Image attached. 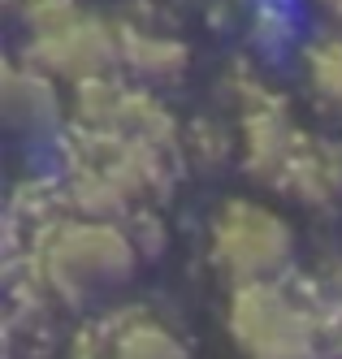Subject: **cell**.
I'll list each match as a JSON object with an SVG mask.
<instances>
[{
  "instance_id": "cell-1",
  "label": "cell",
  "mask_w": 342,
  "mask_h": 359,
  "mask_svg": "<svg viewBox=\"0 0 342 359\" xmlns=\"http://www.w3.org/2000/svg\"><path fill=\"white\" fill-rule=\"evenodd\" d=\"M139 247L121 221L52 217L31 243V281L65 307H87L126 286L139 269Z\"/></svg>"
},
{
  "instance_id": "cell-2",
  "label": "cell",
  "mask_w": 342,
  "mask_h": 359,
  "mask_svg": "<svg viewBox=\"0 0 342 359\" xmlns=\"http://www.w3.org/2000/svg\"><path fill=\"white\" fill-rule=\"evenodd\" d=\"M225 333L243 359H321L329 346L321 316L286 281L230 290Z\"/></svg>"
},
{
  "instance_id": "cell-3",
  "label": "cell",
  "mask_w": 342,
  "mask_h": 359,
  "mask_svg": "<svg viewBox=\"0 0 342 359\" xmlns=\"http://www.w3.org/2000/svg\"><path fill=\"white\" fill-rule=\"evenodd\" d=\"M208 255L230 290L286 281L295 264V229L260 199H225L208 225Z\"/></svg>"
},
{
  "instance_id": "cell-4",
  "label": "cell",
  "mask_w": 342,
  "mask_h": 359,
  "mask_svg": "<svg viewBox=\"0 0 342 359\" xmlns=\"http://www.w3.org/2000/svg\"><path fill=\"white\" fill-rule=\"evenodd\" d=\"M22 61H31L61 87H87L100 79H113L121 69V22L83 5L61 27L26 35Z\"/></svg>"
},
{
  "instance_id": "cell-5",
  "label": "cell",
  "mask_w": 342,
  "mask_h": 359,
  "mask_svg": "<svg viewBox=\"0 0 342 359\" xmlns=\"http://www.w3.org/2000/svg\"><path fill=\"white\" fill-rule=\"evenodd\" d=\"M0 104H5V121L26 139H48L61 135L70 117V100L61 95V83L48 79L31 61H9L5 65V87H0Z\"/></svg>"
},
{
  "instance_id": "cell-6",
  "label": "cell",
  "mask_w": 342,
  "mask_h": 359,
  "mask_svg": "<svg viewBox=\"0 0 342 359\" xmlns=\"http://www.w3.org/2000/svg\"><path fill=\"white\" fill-rule=\"evenodd\" d=\"M303 147H308V139L295 130V121L282 109L256 104L243 117V165H247V173L256 182L282 191L291 169H295V161L303 156Z\"/></svg>"
},
{
  "instance_id": "cell-7",
  "label": "cell",
  "mask_w": 342,
  "mask_h": 359,
  "mask_svg": "<svg viewBox=\"0 0 342 359\" xmlns=\"http://www.w3.org/2000/svg\"><path fill=\"white\" fill-rule=\"evenodd\" d=\"M191 69V48L169 31L121 22V74L135 87H173Z\"/></svg>"
},
{
  "instance_id": "cell-8",
  "label": "cell",
  "mask_w": 342,
  "mask_h": 359,
  "mask_svg": "<svg viewBox=\"0 0 342 359\" xmlns=\"http://www.w3.org/2000/svg\"><path fill=\"white\" fill-rule=\"evenodd\" d=\"M104 351H109V359H191L178 333L152 316H130L113 325Z\"/></svg>"
},
{
  "instance_id": "cell-9",
  "label": "cell",
  "mask_w": 342,
  "mask_h": 359,
  "mask_svg": "<svg viewBox=\"0 0 342 359\" xmlns=\"http://www.w3.org/2000/svg\"><path fill=\"white\" fill-rule=\"evenodd\" d=\"M303 74L312 95L325 109L342 113V35H317L312 43H303Z\"/></svg>"
},
{
  "instance_id": "cell-10",
  "label": "cell",
  "mask_w": 342,
  "mask_h": 359,
  "mask_svg": "<svg viewBox=\"0 0 342 359\" xmlns=\"http://www.w3.org/2000/svg\"><path fill=\"white\" fill-rule=\"evenodd\" d=\"M295 39V18L286 5H265L251 9V43L265 48V53H286Z\"/></svg>"
},
{
  "instance_id": "cell-11",
  "label": "cell",
  "mask_w": 342,
  "mask_h": 359,
  "mask_svg": "<svg viewBox=\"0 0 342 359\" xmlns=\"http://www.w3.org/2000/svg\"><path fill=\"white\" fill-rule=\"evenodd\" d=\"M247 9H265V5H286V0H243Z\"/></svg>"
},
{
  "instance_id": "cell-12",
  "label": "cell",
  "mask_w": 342,
  "mask_h": 359,
  "mask_svg": "<svg viewBox=\"0 0 342 359\" xmlns=\"http://www.w3.org/2000/svg\"><path fill=\"white\" fill-rule=\"evenodd\" d=\"M317 5H321V9H329V13H334V18H338V13H342V0H317Z\"/></svg>"
},
{
  "instance_id": "cell-13",
  "label": "cell",
  "mask_w": 342,
  "mask_h": 359,
  "mask_svg": "<svg viewBox=\"0 0 342 359\" xmlns=\"http://www.w3.org/2000/svg\"><path fill=\"white\" fill-rule=\"evenodd\" d=\"M187 5H213V0H187Z\"/></svg>"
},
{
  "instance_id": "cell-14",
  "label": "cell",
  "mask_w": 342,
  "mask_h": 359,
  "mask_svg": "<svg viewBox=\"0 0 342 359\" xmlns=\"http://www.w3.org/2000/svg\"><path fill=\"white\" fill-rule=\"evenodd\" d=\"M338 22H342V13H338Z\"/></svg>"
}]
</instances>
